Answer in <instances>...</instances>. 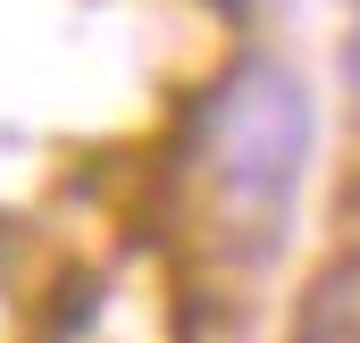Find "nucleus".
<instances>
[{"mask_svg": "<svg viewBox=\"0 0 360 343\" xmlns=\"http://www.w3.org/2000/svg\"><path fill=\"white\" fill-rule=\"evenodd\" d=\"M176 168L201 193V243L226 268H269L319 176V92L276 42H235L184 101Z\"/></svg>", "mask_w": 360, "mask_h": 343, "instance_id": "nucleus-1", "label": "nucleus"}, {"mask_svg": "<svg viewBox=\"0 0 360 343\" xmlns=\"http://www.w3.org/2000/svg\"><path fill=\"white\" fill-rule=\"evenodd\" d=\"M285 343H360V243H335L302 276Z\"/></svg>", "mask_w": 360, "mask_h": 343, "instance_id": "nucleus-2", "label": "nucleus"}, {"mask_svg": "<svg viewBox=\"0 0 360 343\" xmlns=\"http://www.w3.org/2000/svg\"><path fill=\"white\" fill-rule=\"evenodd\" d=\"M335 109H344V126L360 134V8L335 25Z\"/></svg>", "mask_w": 360, "mask_h": 343, "instance_id": "nucleus-3", "label": "nucleus"}, {"mask_svg": "<svg viewBox=\"0 0 360 343\" xmlns=\"http://www.w3.org/2000/svg\"><path fill=\"white\" fill-rule=\"evenodd\" d=\"M235 17H252V25H276V17H293V0H226Z\"/></svg>", "mask_w": 360, "mask_h": 343, "instance_id": "nucleus-4", "label": "nucleus"}, {"mask_svg": "<svg viewBox=\"0 0 360 343\" xmlns=\"http://www.w3.org/2000/svg\"><path fill=\"white\" fill-rule=\"evenodd\" d=\"M335 8H344V17H352V8H360V0H335Z\"/></svg>", "mask_w": 360, "mask_h": 343, "instance_id": "nucleus-5", "label": "nucleus"}]
</instances>
